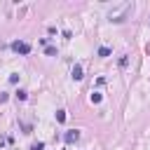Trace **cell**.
<instances>
[{
	"label": "cell",
	"instance_id": "9",
	"mask_svg": "<svg viewBox=\"0 0 150 150\" xmlns=\"http://www.w3.org/2000/svg\"><path fill=\"white\" fill-rule=\"evenodd\" d=\"M56 122H66V110H56Z\"/></svg>",
	"mask_w": 150,
	"mask_h": 150
},
{
	"label": "cell",
	"instance_id": "10",
	"mask_svg": "<svg viewBox=\"0 0 150 150\" xmlns=\"http://www.w3.org/2000/svg\"><path fill=\"white\" fill-rule=\"evenodd\" d=\"M30 150H45V143H42V141H38V143H33V145H30Z\"/></svg>",
	"mask_w": 150,
	"mask_h": 150
},
{
	"label": "cell",
	"instance_id": "3",
	"mask_svg": "<svg viewBox=\"0 0 150 150\" xmlns=\"http://www.w3.org/2000/svg\"><path fill=\"white\" fill-rule=\"evenodd\" d=\"M63 141H66V143H77V141H80V131H77V129L66 131V134H63Z\"/></svg>",
	"mask_w": 150,
	"mask_h": 150
},
{
	"label": "cell",
	"instance_id": "8",
	"mask_svg": "<svg viewBox=\"0 0 150 150\" xmlns=\"http://www.w3.org/2000/svg\"><path fill=\"white\" fill-rule=\"evenodd\" d=\"M101 98H103V96H101L98 91H94V94L89 96V101H91V103H101Z\"/></svg>",
	"mask_w": 150,
	"mask_h": 150
},
{
	"label": "cell",
	"instance_id": "1",
	"mask_svg": "<svg viewBox=\"0 0 150 150\" xmlns=\"http://www.w3.org/2000/svg\"><path fill=\"white\" fill-rule=\"evenodd\" d=\"M131 9H134V5H129V2H127V5H122V9H120V12H110V21H115V23L124 21V19H127V14H129Z\"/></svg>",
	"mask_w": 150,
	"mask_h": 150
},
{
	"label": "cell",
	"instance_id": "6",
	"mask_svg": "<svg viewBox=\"0 0 150 150\" xmlns=\"http://www.w3.org/2000/svg\"><path fill=\"white\" fill-rule=\"evenodd\" d=\"M14 96H16V101H26V98H28V91H26V89H19Z\"/></svg>",
	"mask_w": 150,
	"mask_h": 150
},
{
	"label": "cell",
	"instance_id": "13",
	"mask_svg": "<svg viewBox=\"0 0 150 150\" xmlns=\"http://www.w3.org/2000/svg\"><path fill=\"white\" fill-rule=\"evenodd\" d=\"M7 98H9V96H7V94H5V91H0V103H5V101H7Z\"/></svg>",
	"mask_w": 150,
	"mask_h": 150
},
{
	"label": "cell",
	"instance_id": "11",
	"mask_svg": "<svg viewBox=\"0 0 150 150\" xmlns=\"http://www.w3.org/2000/svg\"><path fill=\"white\" fill-rule=\"evenodd\" d=\"M127 63H129V59H127V54H122V56H120V68H124Z\"/></svg>",
	"mask_w": 150,
	"mask_h": 150
},
{
	"label": "cell",
	"instance_id": "4",
	"mask_svg": "<svg viewBox=\"0 0 150 150\" xmlns=\"http://www.w3.org/2000/svg\"><path fill=\"white\" fill-rule=\"evenodd\" d=\"M70 75H73V80H75V82H80V80L84 77V73H82V66H80V63H75V66H73V73H70Z\"/></svg>",
	"mask_w": 150,
	"mask_h": 150
},
{
	"label": "cell",
	"instance_id": "12",
	"mask_svg": "<svg viewBox=\"0 0 150 150\" xmlns=\"http://www.w3.org/2000/svg\"><path fill=\"white\" fill-rule=\"evenodd\" d=\"M9 82H12V84H16V82H19V75H16V73H14V75H9Z\"/></svg>",
	"mask_w": 150,
	"mask_h": 150
},
{
	"label": "cell",
	"instance_id": "2",
	"mask_svg": "<svg viewBox=\"0 0 150 150\" xmlns=\"http://www.w3.org/2000/svg\"><path fill=\"white\" fill-rule=\"evenodd\" d=\"M12 52H16V54H21V56H28V54H30V45L23 42V40H14V42H12Z\"/></svg>",
	"mask_w": 150,
	"mask_h": 150
},
{
	"label": "cell",
	"instance_id": "7",
	"mask_svg": "<svg viewBox=\"0 0 150 150\" xmlns=\"http://www.w3.org/2000/svg\"><path fill=\"white\" fill-rule=\"evenodd\" d=\"M98 56H101V59L110 56V49H108V47H98Z\"/></svg>",
	"mask_w": 150,
	"mask_h": 150
},
{
	"label": "cell",
	"instance_id": "5",
	"mask_svg": "<svg viewBox=\"0 0 150 150\" xmlns=\"http://www.w3.org/2000/svg\"><path fill=\"white\" fill-rule=\"evenodd\" d=\"M45 54H47V56H59V49H56L54 45H49V47H45Z\"/></svg>",
	"mask_w": 150,
	"mask_h": 150
}]
</instances>
